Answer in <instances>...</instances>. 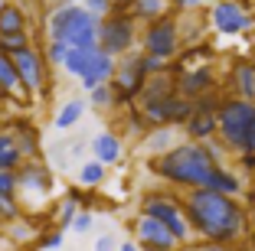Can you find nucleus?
<instances>
[{
    "label": "nucleus",
    "instance_id": "obj_1",
    "mask_svg": "<svg viewBox=\"0 0 255 251\" xmlns=\"http://www.w3.org/2000/svg\"><path fill=\"white\" fill-rule=\"evenodd\" d=\"M183 196L190 232L196 242H216V245H239L252 235V215L242 199H229L213 189H190Z\"/></svg>",
    "mask_w": 255,
    "mask_h": 251
},
{
    "label": "nucleus",
    "instance_id": "obj_2",
    "mask_svg": "<svg viewBox=\"0 0 255 251\" xmlns=\"http://www.w3.org/2000/svg\"><path fill=\"white\" fill-rule=\"evenodd\" d=\"M219 167V160L210 154L206 144H193V141H180L173 150L160 157H150L147 160V170L154 173L157 179H164L170 189H206L213 170Z\"/></svg>",
    "mask_w": 255,
    "mask_h": 251
},
{
    "label": "nucleus",
    "instance_id": "obj_3",
    "mask_svg": "<svg viewBox=\"0 0 255 251\" xmlns=\"http://www.w3.org/2000/svg\"><path fill=\"white\" fill-rule=\"evenodd\" d=\"M43 33L46 39L66 43L69 49H85V46H98V20L82 7H56L43 13Z\"/></svg>",
    "mask_w": 255,
    "mask_h": 251
},
{
    "label": "nucleus",
    "instance_id": "obj_4",
    "mask_svg": "<svg viewBox=\"0 0 255 251\" xmlns=\"http://www.w3.org/2000/svg\"><path fill=\"white\" fill-rule=\"evenodd\" d=\"M216 124H219V141L233 157L252 154L255 141V101H242V98L226 95L223 104L216 111Z\"/></svg>",
    "mask_w": 255,
    "mask_h": 251
},
{
    "label": "nucleus",
    "instance_id": "obj_5",
    "mask_svg": "<svg viewBox=\"0 0 255 251\" xmlns=\"http://www.w3.org/2000/svg\"><path fill=\"white\" fill-rule=\"evenodd\" d=\"M137 212L154 219V222H160V225L180 242V248H190V245H193V232H190L187 212H183V196H177L173 189L144 192L141 202H137Z\"/></svg>",
    "mask_w": 255,
    "mask_h": 251
},
{
    "label": "nucleus",
    "instance_id": "obj_6",
    "mask_svg": "<svg viewBox=\"0 0 255 251\" xmlns=\"http://www.w3.org/2000/svg\"><path fill=\"white\" fill-rule=\"evenodd\" d=\"M137 49H141L144 56H154V59L173 66V59L183 52L180 16H177V13H167V16H160V20L141 26V43H137Z\"/></svg>",
    "mask_w": 255,
    "mask_h": 251
},
{
    "label": "nucleus",
    "instance_id": "obj_7",
    "mask_svg": "<svg viewBox=\"0 0 255 251\" xmlns=\"http://www.w3.org/2000/svg\"><path fill=\"white\" fill-rule=\"evenodd\" d=\"M141 43V26L131 20L128 10H115L112 16L98 20V49L112 56V59H125L128 52H134Z\"/></svg>",
    "mask_w": 255,
    "mask_h": 251
},
{
    "label": "nucleus",
    "instance_id": "obj_8",
    "mask_svg": "<svg viewBox=\"0 0 255 251\" xmlns=\"http://www.w3.org/2000/svg\"><path fill=\"white\" fill-rule=\"evenodd\" d=\"M147 69H144V52L134 49L128 52L125 59H118V69H115L112 79V91H115V111H128L134 108L137 98H141L144 85H147Z\"/></svg>",
    "mask_w": 255,
    "mask_h": 251
},
{
    "label": "nucleus",
    "instance_id": "obj_9",
    "mask_svg": "<svg viewBox=\"0 0 255 251\" xmlns=\"http://www.w3.org/2000/svg\"><path fill=\"white\" fill-rule=\"evenodd\" d=\"M137 108L147 118L150 127H183L187 118L193 114V101L180 95H167V98H137Z\"/></svg>",
    "mask_w": 255,
    "mask_h": 251
},
{
    "label": "nucleus",
    "instance_id": "obj_10",
    "mask_svg": "<svg viewBox=\"0 0 255 251\" xmlns=\"http://www.w3.org/2000/svg\"><path fill=\"white\" fill-rule=\"evenodd\" d=\"M210 30L219 36H246L255 30V13L242 0H216L210 7Z\"/></svg>",
    "mask_w": 255,
    "mask_h": 251
},
{
    "label": "nucleus",
    "instance_id": "obj_11",
    "mask_svg": "<svg viewBox=\"0 0 255 251\" xmlns=\"http://www.w3.org/2000/svg\"><path fill=\"white\" fill-rule=\"evenodd\" d=\"M16 179H20V202L23 209L26 206H43L49 196H53L56 183H53V170L49 163L43 160H26L16 170Z\"/></svg>",
    "mask_w": 255,
    "mask_h": 251
},
{
    "label": "nucleus",
    "instance_id": "obj_12",
    "mask_svg": "<svg viewBox=\"0 0 255 251\" xmlns=\"http://www.w3.org/2000/svg\"><path fill=\"white\" fill-rule=\"evenodd\" d=\"M16 62V75H20V85L26 95H43L46 88H49V62H46L43 49H39L36 43L30 46V49H23L13 56Z\"/></svg>",
    "mask_w": 255,
    "mask_h": 251
},
{
    "label": "nucleus",
    "instance_id": "obj_13",
    "mask_svg": "<svg viewBox=\"0 0 255 251\" xmlns=\"http://www.w3.org/2000/svg\"><path fill=\"white\" fill-rule=\"evenodd\" d=\"M131 238H134V245L141 251H183L180 242H177L160 222L147 219V215H141V212H137L134 225H131Z\"/></svg>",
    "mask_w": 255,
    "mask_h": 251
},
{
    "label": "nucleus",
    "instance_id": "obj_14",
    "mask_svg": "<svg viewBox=\"0 0 255 251\" xmlns=\"http://www.w3.org/2000/svg\"><path fill=\"white\" fill-rule=\"evenodd\" d=\"M219 88V75L213 66H180L177 69V95L180 98H200V95H210V91Z\"/></svg>",
    "mask_w": 255,
    "mask_h": 251
},
{
    "label": "nucleus",
    "instance_id": "obj_15",
    "mask_svg": "<svg viewBox=\"0 0 255 251\" xmlns=\"http://www.w3.org/2000/svg\"><path fill=\"white\" fill-rule=\"evenodd\" d=\"M229 91L233 98H242V101H255V56H236L229 62Z\"/></svg>",
    "mask_w": 255,
    "mask_h": 251
},
{
    "label": "nucleus",
    "instance_id": "obj_16",
    "mask_svg": "<svg viewBox=\"0 0 255 251\" xmlns=\"http://www.w3.org/2000/svg\"><path fill=\"white\" fill-rule=\"evenodd\" d=\"M206 189L219 192V196H229V199H242L249 189V176L242 170H233L229 163H219L216 170H213L210 183H206Z\"/></svg>",
    "mask_w": 255,
    "mask_h": 251
},
{
    "label": "nucleus",
    "instance_id": "obj_17",
    "mask_svg": "<svg viewBox=\"0 0 255 251\" xmlns=\"http://www.w3.org/2000/svg\"><path fill=\"white\" fill-rule=\"evenodd\" d=\"M89 154H92V160L102 163V167H115V163H121V157H125V141H121V134H115V131H98L89 141Z\"/></svg>",
    "mask_w": 255,
    "mask_h": 251
},
{
    "label": "nucleus",
    "instance_id": "obj_18",
    "mask_svg": "<svg viewBox=\"0 0 255 251\" xmlns=\"http://www.w3.org/2000/svg\"><path fill=\"white\" fill-rule=\"evenodd\" d=\"M10 134H13L23 160H39V157H43V134H39V127L33 124V121L16 118L13 124H10Z\"/></svg>",
    "mask_w": 255,
    "mask_h": 251
},
{
    "label": "nucleus",
    "instance_id": "obj_19",
    "mask_svg": "<svg viewBox=\"0 0 255 251\" xmlns=\"http://www.w3.org/2000/svg\"><path fill=\"white\" fill-rule=\"evenodd\" d=\"M180 131H183V137L193 141V144H210V141H216V137H219L216 114H200V111H193Z\"/></svg>",
    "mask_w": 255,
    "mask_h": 251
},
{
    "label": "nucleus",
    "instance_id": "obj_20",
    "mask_svg": "<svg viewBox=\"0 0 255 251\" xmlns=\"http://www.w3.org/2000/svg\"><path fill=\"white\" fill-rule=\"evenodd\" d=\"M30 30H33L30 10L16 0H10L7 7L0 10V36H16V33H30Z\"/></svg>",
    "mask_w": 255,
    "mask_h": 251
},
{
    "label": "nucleus",
    "instance_id": "obj_21",
    "mask_svg": "<svg viewBox=\"0 0 255 251\" xmlns=\"http://www.w3.org/2000/svg\"><path fill=\"white\" fill-rule=\"evenodd\" d=\"M115 69H118V59H112V56H105V52L98 49V56H95V62L89 66V72L79 79V85H82L85 91H92V88H98V85H108V82L115 79Z\"/></svg>",
    "mask_w": 255,
    "mask_h": 251
},
{
    "label": "nucleus",
    "instance_id": "obj_22",
    "mask_svg": "<svg viewBox=\"0 0 255 251\" xmlns=\"http://www.w3.org/2000/svg\"><path fill=\"white\" fill-rule=\"evenodd\" d=\"M177 144H180V131L177 127H150L147 137L141 141V150L147 157H160L167 150H173Z\"/></svg>",
    "mask_w": 255,
    "mask_h": 251
},
{
    "label": "nucleus",
    "instance_id": "obj_23",
    "mask_svg": "<svg viewBox=\"0 0 255 251\" xmlns=\"http://www.w3.org/2000/svg\"><path fill=\"white\" fill-rule=\"evenodd\" d=\"M0 91H3V98H7V101L30 98L26 91H23V85H20V75H16L13 56H7V52H0Z\"/></svg>",
    "mask_w": 255,
    "mask_h": 251
},
{
    "label": "nucleus",
    "instance_id": "obj_24",
    "mask_svg": "<svg viewBox=\"0 0 255 251\" xmlns=\"http://www.w3.org/2000/svg\"><path fill=\"white\" fill-rule=\"evenodd\" d=\"M85 111H89V101H85V98H66V101L59 104V111H56L53 127L59 134H69L79 121L85 118Z\"/></svg>",
    "mask_w": 255,
    "mask_h": 251
},
{
    "label": "nucleus",
    "instance_id": "obj_25",
    "mask_svg": "<svg viewBox=\"0 0 255 251\" xmlns=\"http://www.w3.org/2000/svg\"><path fill=\"white\" fill-rule=\"evenodd\" d=\"M128 13H131V20H134L137 26H147V23L160 20V16L173 13V10H170V0H134V3L128 7Z\"/></svg>",
    "mask_w": 255,
    "mask_h": 251
},
{
    "label": "nucleus",
    "instance_id": "obj_26",
    "mask_svg": "<svg viewBox=\"0 0 255 251\" xmlns=\"http://www.w3.org/2000/svg\"><path fill=\"white\" fill-rule=\"evenodd\" d=\"M95 56H98V46H85V49H69L66 62H62V72L72 75V79L79 82L85 72H89V66L95 62Z\"/></svg>",
    "mask_w": 255,
    "mask_h": 251
},
{
    "label": "nucleus",
    "instance_id": "obj_27",
    "mask_svg": "<svg viewBox=\"0 0 255 251\" xmlns=\"http://www.w3.org/2000/svg\"><path fill=\"white\" fill-rule=\"evenodd\" d=\"M23 163L26 160H23L13 134H10V127H0V170H20Z\"/></svg>",
    "mask_w": 255,
    "mask_h": 251
},
{
    "label": "nucleus",
    "instance_id": "obj_28",
    "mask_svg": "<svg viewBox=\"0 0 255 251\" xmlns=\"http://www.w3.org/2000/svg\"><path fill=\"white\" fill-rule=\"evenodd\" d=\"M108 179V167H102V163L89 160L79 167V173H75V183H79V189H98V186Z\"/></svg>",
    "mask_w": 255,
    "mask_h": 251
},
{
    "label": "nucleus",
    "instance_id": "obj_29",
    "mask_svg": "<svg viewBox=\"0 0 255 251\" xmlns=\"http://www.w3.org/2000/svg\"><path fill=\"white\" fill-rule=\"evenodd\" d=\"M36 232H39L36 222H30L26 215H23V219H16V222H10V225H3V235H7L13 245H26V242H33V238L39 242Z\"/></svg>",
    "mask_w": 255,
    "mask_h": 251
},
{
    "label": "nucleus",
    "instance_id": "obj_30",
    "mask_svg": "<svg viewBox=\"0 0 255 251\" xmlns=\"http://www.w3.org/2000/svg\"><path fill=\"white\" fill-rule=\"evenodd\" d=\"M121 121H125V131L131 134V137H134L137 144L144 141V137H147V131H150V124H147V118H144L141 114V108H128V111H121Z\"/></svg>",
    "mask_w": 255,
    "mask_h": 251
},
{
    "label": "nucleus",
    "instance_id": "obj_31",
    "mask_svg": "<svg viewBox=\"0 0 255 251\" xmlns=\"http://www.w3.org/2000/svg\"><path fill=\"white\" fill-rule=\"evenodd\" d=\"M82 212V209H79V202L72 199V196H66V199H59L56 202V209H53V222H56V229H72V219L75 215Z\"/></svg>",
    "mask_w": 255,
    "mask_h": 251
},
{
    "label": "nucleus",
    "instance_id": "obj_32",
    "mask_svg": "<svg viewBox=\"0 0 255 251\" xmlns=\"http://www.w3.org/2000/svg\"><path fill=\"white\" fill-rule=\"evenodd\" d=\"M85 101H89V108L112 114V111H115V91H112V82H108V85H98V88H92Z\"/></svg>",
    "mask_w": 255,
    "mask_h": 251
},
{
    "label": "nucleus",
    "instance_id": "obj_33",
    "mask_svg": "<svg viewBox=\"0 0 255 251\" xmlns=\"http://www.w3.org/2000/svg\"><path fill=\"white\" fill-rule=\"evenodd\" d=\"M33 46V33H16V36H0V52L7 56H16V52L30 49Z\"/></svg>",
    "mask_w": 255,
    "mask_h": 251
},
{
    "label": "nucleus",
    "instance_id": "obj_34",
    "mask_svg": "<svg viewBox=\"0 0 255 251\" xmlns=\"http://www.w3.org/2000/svg\"><path fill=\"white\" fill-rule=\"evenodd\" d=\"M216 0H170V10L177 16H193V13H200V10H206V7H213Z\"/></svg>",
    "mask_w": 255,
    "mask_h": 251
},
{
    "label": "nucleus",
    "instance_id": "obj_35",
    "mask_svg": "<svg viewBox=\"0 0 255 251\" xmlns=\"http://www.w3.org/2000/svg\"><path fill=\"white\" fill-rule=\"evenodd\" d=\"M0 199H20V179H16V170H0Z\"/></svg>",
    "mask_w": 255,
    "mask_h": 251
},
{
    "label": "nucleus",
    "instance_id": "obj_36",
    "mask_svg": "<svg viewBox=\"0 0 255 251\" xmlns=\"http://www.w3.org/2000/svg\"><path fill=\"white\" fill-rule=\"evenodd\" d=\"M223 91H210V95H200V98H193V111H200V114H216L219 111V104H223Z\"/></svg>",
    "mask_w": 255,
    "mask_h": 251
},
{
    "label": "nucleus",
    "instance_id": "obj_37",
    "mask_svg": "<svg viewBox=\"0 0 255 251\" xmlns=\"http://www.w3.org/2000/svg\"><path fill=\"white\" fill-rule=\"evenodd\" d=\"M43 56H46V62H49V66L62 69V62H66V56H69V46L66 43H56V39H46Z\"/></svg>",
    "mask_w": 255,
    "mask_h": 251
},
{
    "label": "nucleus",
    "instance_id": "obj_38",
    "mask_svg": "<svg viewBox=\"0 0 255 251\" xmlns=\"http://www.w3.org/2000/svg\"><path fill=\"white\" fill-rule=\"evenodd\" d=\"M82 7L89 10L95 20H105V16L115 13V3H112V0H82Z\"/></svg>",
    "mask_w": 255,
    "mask_h": 251
},
{
    "label": "nucleus",
    "instance_id": "obj_39",
    "mask_svg": "<svg viewBox=\"0 0 255 251\" xmlns=\"http://www.w3.org/2000/svg\"><path fill=\"white\" fill-rule=\"evenodd\" d=\"M59 245H62V232H59V229L43 232V235H39V248H43V251H56Z\"/></svg>",
    "mask_w": 255,
    "mask_h": 251
},
{
    "label": "nucleus",
    "instance_id": "obj_40",
    "mask_svg": "<svg viewBox=\"0 0 255 251\" xmlns=\"http://www.w3.org/2000/svg\"><path fill=\"white\" fill-rule=\"evenodd\" d=\"M89 229H92V212H89V209H82V212L72 219V232H75V235H85Z\"/></svg>",
    "mask_w": 255,
    "mask_h": 251
},
{
    "label": "nucleus",
    "instance_id": "obj_41",
    "mask_svg": "<svg viewBox=\"0 0 255 251\" xmlns=\"http://www.w3.org/2000/svg\"><path fill=\"white\" fill-rule=\"evenodd\" d=\"M190 251H236L233 245H216V242H193Z\"/></svg>",
    "mask_w": 255,
    "mask_h": 251
},
{
    "label": "nucleus",
    "instance_id": "obj_42",
    "mask_svg": "<svg viewBox=\"0 0 255 251\" xmlns=\"http://www.w3.org/2000/svg\"><path fill=\"white\" fill-rule=\"evenodd\" d=\"M95 251H118V242L112 235H98L95 238Z\"/></svg>",
    "mask_w": 255,
    "mask_h": 251
},
{
    "label": "nucleus",
    "instance_id": "obj_43",
    "mask_svg": "<svg viewBox=\"0 0 255 251\" xmlns=\"http://www.w3.org/2000/svg\"><path fill=\"white\" fill-rule=\"evenodd\" d=\"M46 10H56V7H72V3H82V0H43Z\"/></svg>",
    "mask_w": 255,
    "mask_h": 251
},
{
    "label": "nucleus",
    "instance_id": "obj_44",
    "mask_svg": "<svg viewBox=\"0 0 255 251\" xmlns=\"http://www.w3.org/2000/svg\"><path fill=\"white\" fill-rule=\"evenodd\" d=\"M236 251H255V235H249L246 242H239V245H236Z\"/></svg>",
    "mask_w": 255,
    "mask_h": 251
},
{
    "label": "nucleus",
    "instance_id": "obj_45",
    "mask_svg": "<svg viewBox=\"0 0 255 251\" xmlns=\"http://www.w3.org/2000/svg\"><path fill=\"white\" fill-rule=\"evenodd\" d=\"M118 251H141L134 245V238H128V242H118Z\"/></svg>",
    "mask_w": 255,
    "mask_h": 251
},
{
    "label": "nucleus",
    "instance_id": "obj_46",
    "mask_svg": "<svg viewBox=\"0 0 255 251\" xmlns=\"http://www.w3.org/2000/svg\"><path fill=\"white\" fill-rule=\"evenodd\" d=\"M112 3H115V10H128L131 3H134V0H112Z\"/></svg>",
    "mask_w": 255,
    "mask_h": 251
},
{
    "label": "nucleus",
    "instance_id": "obj_47",
    "mask_svg": "<svg viewBox=\"0 0 255 251\" xmlns=\"http://www.w3.org/2000/svg\"><path fill=\"white\" fill-rule=\"evenodd\" d=\"M7 3H10V0H0V10H3V7H7Z\"/></svg>",
    "mask_w": 255,
    "mask_h": 251
},
{
    "label": "nucleus",
    "instance_id": "obj_48",
    "mask_svg": "<svg viewBox=\"0 0 255 251\" xmlns=\"http://www.w3.org/2000/svg\"><path fill=\"white\" fill-rule=\"evenodd\" d=\"M3 104H7V101H0V111H3Z\"/></svg>",
    "mask_w": 255,
    "mask_h": 251
},
{
    "label": "nucleus",
    "instance_id": "obj_49",
    "mask_svg": "<svg viewBox=\"0 0 255 251\" xmlns=\"http://www.w3.org/2000/svg\"><path fill=\"white\" fill-rule=\"evenodd\" d=\"M252 154H255V141H252Z\"/></svg>",
    "mask_w": 255,
    "mask_h": 251
},
{
    "label": "nucleus",
    "instance_id": "obj_50",
    "mask_svg": "<svg viewBox=\"0 0 255 251\" xmlns=\"http://www.w3.org/2000/svg\"><path fill=\"white\" fill-rule=\"evenodd\" d=\"M252 56H255V46H252Z\"/></svg>",
    "mask_w": 255,
    "mask_h": 251
}]
</instances>
